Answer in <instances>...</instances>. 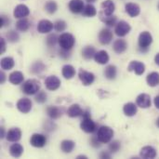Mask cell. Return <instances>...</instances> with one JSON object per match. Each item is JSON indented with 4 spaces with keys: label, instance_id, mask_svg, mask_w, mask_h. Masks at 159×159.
<instances>
[{
    "label": "cell",
    "instance_id": "cell-10",
    "mask_svg": "<svg viewBox=\"0 0 159 159\" xmlns=\"http://www.w3.org/2000/svg\"><path fill=\"white\" fill-rule=\"evenodd\" d=\"M114 37L113 32L110 29L104 28L99 34V41L102 45H108L112 42Z\"/></svg>",
    "mask_w": 159,
    "mask_h": 159
},
{
    "label": "cell",
    "instance_id": "cell-32",
    "mask_svg": "<svg viewBox=\"0 0 159 159\" xmlns=\"http://www.w3.org/2000/svg\"><path fill=\"white\" fill-rule=\"evenodd\" d=\"M0 65L3 70H11L15 65L14 59L11 57H5V58L1 59Z\"/></svg>",
    "mask_w": 159,
    "mask_h": 159
},
{
    "label": "cell",
    "instance_id": "cell-34",
    "mask_svg": "<svg viewBox=\"0 0 159 159\" xmlns=\"http://www.w3.org/2000/svg\"><path fill=\"white\" fill-rule=\"evenodd\" d=\"M146 81L150 87H157L159 85V74L157 72H153L149 74L146 77Z\"/></svg>",
    "mask_w": 159,
    "mask_h": 159
},
{
    "label": "cell",
    "instance_id": "cell-36",
    "mask_svg": "<svg viewBox=\"0 0 159 159\" xmlns=\"http://www.w3.org/2000/svg\"><path fill=\"white\" fill-rule=\"evenodd\" d=\"M30 21L26 19V18H22L20 20H19L16 23V28L18 31L20 32H26L29 28H30Z\"/></svg>",
    "mask_w": 159,
    "mask_h": 159
},
{
    "label": "cell",
    "instance_id": "cell-30",
    "mask_svg": "<svg viewBox=\"0 0 159 159\" xmlns=\"http://www.w3.org/2000/svg\"><path fill=\"white\" fill-rule=\"evenodd\" d=\"M104 76L109 79V80H114L116 77L117 75V69L115 65H108L105 69H104Z\"/></svg>",
    "mask_w": 159,
    "mask_h": 159
},
{
    "label": "cell",
    "instance_id": "cell-17",
    "mask_svg": "<svg viewBox=\"0 0 159 159\" xmlns=\"http://www.w3.org/2000/svg\"><path fill=\"white\" fill-rule=\"evenodd\" d=\"M69 9L71 10V12L75 13V14H78V13H82L85 5L83 0H71L69 2Z\"/></svg>",
    "mask_w": 159,
    "mask_h": 159
},
{
    "label": "cell",
    "instance_id": "cell-15",
    "mask_svg": "<svg viewBox=\"0 0 159 159\" xmlns=\"http://www.w3.org/2000/svg\"><path fill=\"white\" fill-rule=\"evenodd\" d=\"M30 14V9L28 8L27 6L25 5H18L13 11V15L15 18L18 19H22L27 17Z\"/></svg>",
    "mask_w": 159,
    "mask_h": 159
},
{
    "label": "cell",
    "instance_id": "cell-45",
    "mask_svg": "<svg viewBox=\"0 0 159 159\" xmlns=\"http://www.w3.org/2000/svg\"><path fill=\"white\" fill-rule=\"evenodd\" d=\"M8 23H9V19L7 16L2 15L0 18V27H4V26L7 25Z\"/></svg>",
    "mask_w": 159,
    "mask_h": 159
},
{
    "label": "cell",
    "instance_id": "cell-21",
    "mask_svg": "<svg viewBox=\"0 0 159 159\" xmlns=\"http://www.w3.org/2000/svg\"><path fill=\"white\" fill-rule=\"evenodd\" d=\"M84 113V110L80 107L79 104H73L70 106V108L67 110V115L68 116L75 118V117H78V116H82Z\"/></svg>",
    "mask_w": 159,
    "mask_h": 159
},
{
    "label": "cell",
    "instance_id": "cell-55",
    "mask_svg": "<svg viewBox=\"0 0 159 159\" xmlns=\"http://www.w3.org/2000/svg\"><path fill=\"white\" fill-rule=\"evenodd\" d=\"M87 2H89V3H93V2H95V1H97V0H86Z\"/></svg>",
    "mask_w": 159,
    "mask_h": 159
},
{
    "label": "cell",
    "instance_id": "cell-27",
    "mask_svg": "<svg viewBox=\"0 0 159 159\" xmlns=\"http://www.w3.org/2000/svg\"><path fill=\"white\" fill-rule=\"evenodd\" d=\"M137 105L133 102H128L123 107V112L127 116H134L137 114Z\"/></svg>",
    "mask_w": 159,
    "mask_h": 159
},
{
    "label": "cell",
    "instance_id": "cell-39",
    "mask_svg": "<svg viewBox=\"0 0 159 159\" xmlns=\"http://www.w3.org/2000/svg\"><path fill=\"white\" fill-rule=\"evenodd\" d=\"M57 42H59V37L55 34H51L48 35L47 38H46V44L49 48L55 47Z\"/></svg>",
    "mask_w": 159,
    "mask_h": 159
},
{
    "label": "cell",
    "instance_id": "cell-29",
    "mask_svg": "<svg viewBox=\"0 0 159 159\" xmlns=\"http://www.w3.org/2000/svg\"><path fill=\"white\" fill-rule=\"evenodd\" d=\"M23 153V147L22 145H20V143H13L10 147H9V154L13 157H21Z\"/></svg>",
    "mask_w": 159,
    "mask_h": 159
},
{
    "label": "cell",
    "instance_id": "cell-50",
    "mask_svg": "<svg viewBox=\"0 0 159 159\" xmlns=\"http://www.w3.org/2000/svg\"><path fill=\"white\" fill-rule=\"evenodd\" d=\"M5 80H6V75L4 72H1L0 73V83L3 84L5 82Z\"/></svg>",
    "mask_w": 159,
    "mask_h": 159
},
{
    "label": "cell",
    "instance_id": "cell-6",
    "mask_svg": "<svg viewBox=\"0 0 159 159\" xmlns=\"http://www.w3.org/2000/svg\"><path fill=\"white\" fill-rule=\"evenodd\" d=\"M78 77L81 80V82H82V84L84 86H89L95 80L94 74H92L90 72H88V71H86V70H84L82 68L79 69V71H78Z\"/></svg>",
    "mask_w": 159,
    "mask_h": 159
},
{
    "label": "cell",
    "instance_id": "cell-26",
    "mask_svg": "<svg viewBox=\"0 0 159 159\" xmlns=\"http://www.w3.org/2000/svg\"><path fill=\"white\" fill-rule=\"evenodd\" d=\"M61 74L65 79H72L75 75V69L74 68V66L70 64H66L62 67Z\"/></svg>",
    "mask_w": 159,
    "mask_h": 159
},
{
    "label": "cell",
    "instance_id": "cell-54",
    "mask_svg": "<svg viewBox=\"0 0 159 159\" xmlns=\"http://www.w3.org/2000/svg\"><path fill=\"white\" fill-rule=\"evenodd\" d=\"M80 158L87 159V158H88V157H87L86 156H78V157H77V159H80Z\"/></svg>",
    "mask_w": 159,
    "mask_h": 159
},
{
    "label": "cell",
    "instance_id": "cell-3",
    "mask_svg": "<svg viewBox=\"0 0 159 159\" xmlns=\"http://www.w3.org/2000/svg\"><path fill=\"white\" fill-rule=\"evenodd\" d=\"M97 138L102 143H109L114 137V130L107 126H102L97 132Z\"/></svg>",
    "mask_w": 159,
    "mask_h": 159
},
{
    "label": "cell",
    "instance_id": "cell-16",
    "mask_svg": "<svg viewBox=\"0 0 159 159\" xmlns=\"http://www.w3.org/2000/svg\"><path fill=\"white\" fill-rule=\"evenodd\" d=\"M136 103L141 108H149L151 106V97L148 94H140L136 99Z\"/></svg>",
    "mask_w": 159,
    "mask_h": 159
},
{
    "label": "cell",
    "instance_id": "cell-38",
    "mask_svg": "<svg viewBox=\"0 0 159 159\" xmlns=\"http://www.w3.org/2000/svg\"><path fill=\"white\" fill-rule=\"evenodd\" d=\"M45 9L48 13L49 14H53L57 11L58 9V6L56 4L55 1H48L46 4H45Z\"/></svg>",
    "mask_w": 159,
    "mask_h": 159
},
{
    "label": "cell",
    "instance_id": "cell-2",
    "mask_svg": "<svg viewBox=\"0 0 159 159\" xmlns=\"http://www.w3.org/2000/svg\"><path fill=\"white\" fill-rule=\"evenodd\" d=\"M41 88V84L36 79H28L23 83L22 91L27 95H34L36 94Z\"/></svg>",
    "mask_w": 159,
    "mask_h": 159
},
{
    "label": "cell",
    "instance_id": "cell-9",
    "mask_svg": "<svg viewBox=\"0 0 159 159\" xmlns=\"http://www.w3.org/2000/svg\"><path fill=\"white\" fill-rule=\"evenodd\" d=\"M45 86L48 90H57L61 87V80L56 75H49L45 80Z\"/></svg>",
    "mask_w": 159,
    "mask_h": 159
},
{
    "label": "cell",
    "instance_id": "cell-53",
    "mask_svg": "<svg viewBox=\"0 0 159 159\" xmlns=\"http://www.w3.org/2000/svg\"><path fill=\"white\" fill-rule=\"evenodd\" d=\"M155 62L159 65V53H157V55H156V57H155Z\"/></svg>",
    "mask_w": 159,
    "mask_h": 159
},
{
    "label": "cell",
    "instance_id": "cell-12",
    "mask_svg": "<svg viewBox=\"0 0 159 159\" xmlns=\"http://www.w3.org/2000/svg\"><path fill=\"white\" fill-rule=\"evenodd\" d=\"M128 70L129 72H134L137 75H142L145 71V65L138 61H132L128 66Z\"/></svg>",
    "mask_w": 159,
    "mask_h": 159
},
{
    "label": "cell",
    "instance_id": "cell-28",
    "mask_svg": "<svg viewBox=\"0 0 159 159\" xmlns=\"http://www.w3.org/2000/svg\"><path fill=\"white\" fill-rule=\"evenodd\" d=\"M75 147V142L73 141H70V140H64L61 142V149L63 153L65 154H70L74 151Z\"/></svg>",
    "mask_w": 159,
    "mask_h": 159
},
{
    "label": "cell",
    "instance_id": "cell-22",
    "mask_svg": "<svg viewBox=\"0 0 159 159\" xmlns=\"http://www.w3.org/2000/svg\"><path fill=\"white\" fill-rule=\"evenodd\" d=\"M126 12L130 16V17H137L141 13V8L140 7L135 4V3H128L125 6Z\"/></svg>",
    "mask_w": 159,
    "mask_h": 159
},
{
    "label": "cell",
    "instance_id": "cell-42",
    "mask_svg": "<svg viewBox=\"0 0 159 159\" xmlns=\"http://www.w3.org/2000/svg\"><path fill=\"white\" fill-rule=\"evenodd\" d=\"M47 98H48V96H47V94H46V92L45 91H42V90H40V91H38L37 93H36V95H35V102H38V103H45L46 102V101H47Z\"/></svg>",
    "mask_w": 159,
    "mask_h": 159
},
{
    "label": "cell",
    "instance_id": "cell-25",
    "mask_svg": "<svg viewBox=\"0 0 159 159\" xmlns=\"http://www.w3.org/2000/svg\"><path fill=\"white\" fill-rule=\"evenodd\" d=\"M109 55L105 50H100L98 52H96L95 56H94V60L97 63L100 64H106L109 61Z\"/></svg>",
    "mask_w": 159,
    "mask_h": 159
},
{
    "label": "cell",
    "instance_id": "cell-37",
    "mask_svg": "<svg viewBox=\"0 0 159 159\" xmlns=\"http://www.w3.org/2000/svg\"><path fill=\"white\" fill-rule=\"evenodd\" d=\"M97 14V10L95 8L94 6H92L90 3L88 4L87 6H85L83 11H82V15L85 17H94Z\"/></svg>",
    "mask_w": 159,
    "mask_h": 159
},
{
    "label": "cell",
    "instance_id": "cell-56",
    "mask_svg": "<svg viewBox=\"0 0 159 159\" xmlns=\"http://www.w3.org/2000/svg\"><path fill=\"white\" fill-rule=\"evenodd\" d=\"M157 126L159 128V117L157 118Z\"/></svg>",
    "mask_w": 159,
    "mask_h": 159
},
{
    "label": "cell",
    "instance_id": "cell-41",
    "mask_svg": "<svg viewBox=\"0 0 159 159\" xmlns=\"http://www.w3.org/2000/svg\"><path fill=\"white\" fill-rule=\"evenodd\" d=\"M66 28H67V23L62 20H59L54 23V29L57 32H63Z\"/></svg>",
    "mask_w": 159,
    "mask_h": 159
},
{
    "label": "cell",
    "instance_id": "cell-11",
    "mask_svg": "<svg viewBox=\"0 0 159 159\" xmlns=\"http://www.w3.org/2000/svg\"><path fill=\"white\" fill-rule=\"evenodd\" d=\"M17 109L22 114H28L32 110V102L30 99L22 98L17 102Z\"/></svg>",
    "mask_w": 159,
    "mask_h": 159
},
{
    "label": "cell",
    "instance_id": "cell-31",
    "mask_svg": "<svg viewBox=\"0 0 159 159\" xmlns=\"http://www.w3.org/2000/svg\"><path fill=\"white\" fill-rule=\"evenodd\" d=\"M99 16H100V19L102 22H104L106 25L108 26H114L116 23V17L114 16V15H110V16H107V15H104L102 11L99 13Z\"/></svg>",
    "mask_w": 159,
    "mask_h": 159
},
{
    "label": "cell",
    "instance_id": "cell-52",
    "mask_svg": "<svg viewBox=\"0 0 159 159\" xmlns=\"http://www.w3.org/2000/svg\"><path fill=\"white\" fill-rule=\"evenodd\" d=\"M5 136H6V135H5V129H4L3 127H1V130H0V137H1V139H3Z\"/></svg>",
    "mask_w": 159,
    "mask_h": 159
},
{
    "label": "cell",
    "instance_id": "cell-43",
    "mask_svg": "<svg viewBox=\"0 0 159 159\" xmlns=\"http://www.w3.org/2000/svg\"><path fill=\"white\" fill-rule=\"evenodd\" d=\"M121 148V143L118 141H113L109 144V150L111 153H116Z\"/></svg>",
    "mask_w": 159,
    "mask_h": 159
},
{
    "label": "cell",
    "instance_id": "cell-57",
    "mask_svg": "<svg viewBox=\"0 0 159 159\" xmlns=\"http://www.w3.org/2000/svg\"><path fill=\"white\" fill-rule=\"evenodd\" d=\"M158 9H159V4H158Z\"/></svg>",
    "mask_w": 159,
    "mask_h": 159
},
{
    "label": "cell",
    "instance_id": "cell-7",
    "mask_svg": "<svg viewBox=\"0 0 159 159\" xmlns=\"http://www.w3.org/2000/svg\"><path fill=\"white\" fill-rule=\"evenodd\" d=\"M130 30H131L130 25L125 20H120L119 22H117L115 28L116 34L118 35L119 37H123L127 35L130 32Z\"/></svg>",
    "mask_w": 159,
    "mask_h": 159
},
{
    "label": "cell",
    "instance_id": "cell-19",
    "mask_svg": "<svg viewBox=\"0 0 159 159\" xmlns=\"http://www.w3.org/2000/svg\"><path fill=\"white\" fill-rule=\"evenodd\" d=\"M113 48H114V51L116 53L122 54V53H124L127 50V48H128V43L124 39H116L114 42Z\"/></svg>",
    "mask_w": 159,
    "mask_h": 159
},
{
    "label": "cell",
    "instance_id": "cell-14",
    "mask_svg": "<svg viewBox=\"0 0 159 159\" xmlns=\"http://www.w3.org/2000/svg\"><path fill=\"white\" fill-rule=\"evenodd\" d=\"M54 25L48 20H41L37 24V31L40 34H48L52 31Z\"/></svg>",
    "mask_w": 159,
    "mask_h": 159
},
{
    "label": "cell",
    "instance_id": "cell-18",
    "mask_svg": "<svg viewBox=\"0 0 159 159\" xmlns=\"http://www.w3.org/2000/svg\"><path fill=\"white\" fill-rule=\"evenodd\" d=\"M101 7H102V12L104 15H107V16L113 15V13H114V11L116 9L115 3L112 0H105V1H103L102 3Z\"/></svg>",
    "mask_w": 159,
    "mask_h": 159
},
{
    "label": "cell",
    "instance_id": "cell-49",
    "mask_svg": "<svg viewBox=\"0 0 159 159\" xmlns=\"http://www.w3.org/2000/svg\"><path fill=\"white\" fill-rule=\"evenodd\" d=\"M100 158H111V155L107 152H102L100 154Z\"/></svg>",
    "mask_w": 159,
    "mask_h": 159
},
{
    "label": "cell",
    "instance_id": "cell-23",
    "mask_svg": "<svg viewBox=\"0 0 159 159\" xmlns=\"http://www.w3.org/2000/svg\"><path fill=\"white\" fill-rule=\"evenodd\" d=\"M23 79H24V76H23V74L20 71H15L13 73H11L9 75V77H8V80L11 84L13 85H20L23 82Z\"/></svg>",
    "mask_w": 159,
    "mask_h": 159
},
{
    "label": "cell",
    "instance_id": "cell-46",
    "mask_svg": "<svg viewBox=\"0 0 159 159\" xmlns=\"http://www.w3.org/2000/svg\"><path fill=\"white\" fill-rule=\"evenodd\" d=\"M101 142L99 141V139L97 138V136L96 137H93L92 139H91V141H90V144L94 147V148H99L100 146H101Z\"/></svg>",
    "mask_w": 159,
    "mask_h": 159
},
{
    "label": "cell",
    "instance_id": "cell-5",
    "mask_svg": "<svg viewBox=\"0 0 159 159\" xmlns=\"http://www.w3.org/2000/svg\"><path fill=\"white\" fill-rule=\"evenodd\" d=\"M152 42H153V36L149 32L144 31L140 34L139 39H138V44H139V48H140L141 51L146 52L148 50L149 47L151 46Z\"/></svg>",
    "mask_w": 159,
    "mask_h": 159
},
{
    "label": "cell",
    "instance_id": "cell-8",
    "mask_svg": "<svg viewBox=\"0 0 159 159\" xmlns=\"http://www.w3.org/2000/svg\"><path fill=\"white\" fill-rule=\"evenodd\" d=\"M30 143L32 146L36 148H42L47 143V137L40 133H34L31 136Z\"/></svg>",
    "mask_w": 159,
    "mask_h": 159
},
{
    "label": "cell",
    "instance_id": "cell-35",
    "mask_svg": "<svg viewBox=\"0 0 159 159\" xmlns=\"http://www.w3.org/2000/svg\"><path fill=\"white\" fill-rule=\"evenodd\" d=\"M45 69H46V65L41 61H35V62H34L32 64L30 71L34 75H38V74L42 73Z\"/></svg>",
    "mask_w": 159,
    "mask_h": 159
},
{
    "label": "cell",
    "instance_id": "cell-4",
    "mask_svg": "<svg viewBox=\"0 0 159 159\" xmlns=\"http://www.w3.org/2000/svg\"><path fill=\"white\" fill-rule=\"evenodd\" d=\"M75 38L72 34L64 33L59 36V45L61 48L71 50L75 46Z\"/></svg>",
    "mask_w": 159,
    "mask_h": 159
},
{
    "label": "cell",
    "instance_id": "cell-33",
    "mask_svg": "<svg viewBox=\"0 0 159 159\" xmlns=\"http://www.w3.org/2000/svg\"><path fill=\"white\" fill-rule=\"evenodd\" d=\"M96 54V49L92 46H87L82 50V56L85 60H91Z\"/></svg>",
    "mask_w": 159,
    "mask_h": 159
},
{
    "label": "cell",
    "instance_id": "cell-48",
    "mask_svg": "<svg viewBox=\"0 0 159 159\" xmlns=\"http://www.w3.org/2000/svg\"><path fill=\"white\" fill-rule=\"evenodd\" d=\"M55 127H56V126H55V124H54L53 122H46V124H45V129L48 130V131H52V130H54L53 128H55Z\"/></svg>",
    "mask_w": 159,
    "mask_h": 159
},
{
    "label": "cell",
    "instance_id": "cell-13",
    "mask_svg": "<svg viewBox=\"0 0 159 159\" xmlns=\"http://www.w3.org/2000/svg\"><path fill=\"white\" fill-rule=\"evenodd\" d=\"M6 138H7V142L17 143L21 138V131L19 128H12L7 132Z\"/></svg>",
    "mask_w": 159,
    "mask_h": 159
},
{
    "label": "cell",
    "instance_id": "cell-47",
    "mask_svg": "<svg viewBox=\"0 0 159 159\" xmlns=\"http://www.w3.org/2000/svg\"><path fill=\"white\" fill-rule=\"evenodd\" d=\"M6 48H7V45L5 39L0 38V54H3L6 51Z\"/></svg>",
    "mask_w": 159,
    "mask_h": 159
},
{
    "label": "cell",
    "instance_id": "cell-20",
    "mask_svg": "<svg viewBox=\"0 0 159 159\" xmlns=\"http://www.w3.org/2000/svg\"><path fill=\"white\" fill-rule=\"evenodd\" d=\"M141 157L145 159L155 158L157 157V150L153 146H144L140 153Z\"/></svg>",
    "mask_w": 159,
    "mask_h": 159
},
{
    "label": "cell",
    "instance_id": "cell-1",
    "mask_svg": "<svg viewBox=\"0 0 159 159\" xmlns=\"http://www.w3.org/2000/svg\"><path fill=\"white\" fill-rule=\"evenodd\" d=\"M82 121L80 124V128L83 131H85L86 133H93L96 129H97V125L96 123L91 119L90 117V113L89 110L84 111L83 115H82Z\"/></svg>",
    "mask_w": 159,
    "mask_h": 159
},
{
    "label": "cell",
    "instance_id": "cell-51",
    "mask_svg": "<svg viewBox=\"0 0 159 159\" xmlns=\"http://www.w3.org/2000/svg\"><path fill=\"white\" fill-rule=\"evenodd\" d=\"M154 102H155V105H156V107L159 109V95L158 96H157L156 98H155V100H154Z\"/></svg>",
    "mask_w": 159,
    "mask_h": 159
},
{
    "label": "cell",
    "instance_id": "cell-44",
    "mask_svg": "<svg viewBox=\"0 0 159 159\" xmlns=\"http://www.w3.org/2000/svg\"><path fill=\"white\" fill-rule=\"evenodd\" d=\"M70 50H66V49H63V48H61V50H60V56L62 58V59H64V60H67V59H69L70 58V56H71V54H70V52H69Z\"/></svg>",
    "mask_w": 159,
    "mask_h": 159
},
{
    "label": "cell",
    "instance_id": "cell-40",
    "mask_svg": "<svg viewBox=\"0 0 159 159\" xmlns=\"http://www.w3.org/2000/svg\"><path fill=\"white\" fill-rule=\"evenodd\" d=\"M6 36H7V39L8 40V42H10V43H16L20 39L19 34L15 31H12V30L9 31L8 33H7Z\"/></svg>",
    "mask_w": 159,
    "mask_h": 159
},
{
    "label": "cell",
    "instance_id": "cell-24",
    "mask_svg": "<svg viewBox=\"0 0 159 159\" xmlns=\"http://www.w3.org/2000/svg\"><path fill=\"white\" fill-rule=\"evenodd\" d=\"M47 114L52 120H56L61 116L62 110H61L59 107H56V106H48L47 108Z\"/></svg>",
    "mask_w": 159,
    "mask_h": 159
}]
</instances>
